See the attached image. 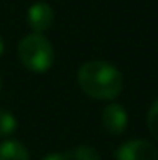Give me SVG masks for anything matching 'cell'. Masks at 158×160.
Listing matches in <instances>:
<instances>
[{
    "instance_id": "1",
    "label": "cell",
    "mask_w": 158,
    "mask_h": 160,
    "mask_svg": "<svg viewBox=\"0 0 158 160\" xmlns=\"http://www.w3.org/2000/svg\"><path fill=\"white\" fill-rule=\"evenodd\" d=\"M77 80L80 89L97 101H112L122 92L124 77L112 63L102 60L85 62L78 68Z\"/></svg>"
},
{
    "instance_id": "2",
    "label": "cell",
    "mask_w": 158,
    "mask_h": 160,
    "mask_svg": "<svg viewBox=\"0 0 158 160\" xmlns=\"http://www.w3.org/2000/svg\"><path fill=\"white\" fill-rule=\"evenodd\" d=\"M17 55L21 63L34 73L48 72L55 62V49H53L51 43L43 34L37 32L22 38L17 46Z\"/></svg>"
},
{
    "instance_id": "3",
    "label": "cell",
    "mask_w": 158,
    "mask_h": 160,
    "mask_svg": "<svg viewBox=\"0 0 158 160\" xmlns=\"http://www.w3.org/2000/svg\"><path fill=\"white\" fill-rule=\"evenodd\" d=\"M116 160H158V150L146 140H127L119 145Z\"/></svg>"
},
{
    "instance_id": "4",
    "label": "cell",
    "mask_w": 158,
    "mask_h": 160,
    "mask_svg": "<svg viewBox=\"0 0 158 160\" xmlns=\"http://www.w3.org/2000/svg\"><path fill=\"white\" fill-rule=\"evenodd\" d=\"M27 24L32 29V32L43 34L53 26L55 22V12H53L51 5L46 2H36L27 9Z\"/></svg>"
},
{
    "instance_id": "5",
    "label": "cell",
    "mask_w": 158,
    "mask_h": 160,
    "mask_svg": "<svg viewBox=\"0 0 158 160\" xmlns=\"http://www.w3.org/2000/svg\"><path fill=\"white\" fill-rule=\"evenodd\" d=\"M102 124L111 135H121L127 128V112L121 104H107L102 111Z\"/></svg>"
},
{
    "instance_id": "6",
    "label": "cell",
    "mask_w": 158,
    "mask_h": 160,
    "mask_svg": "<svg viewBox=\"0 0 158 160\" xmlns=\"http://www.w3.org/2000/svg\"><path fill=\"white\" fill-rule=\"evenodd\" d=\"M0 160H29V152L17 140H5L0 143Z\"/></svg>"
},
{
    "instance_id": "7",
    "label": "cell",
    "mask_w": 158,
    "mask_h": 160,
    "mask_svg": "<svg viewBox=\"0 0 158 160\" xmlns=\"http://www.w3.org/2000/svg\"><path fill=\"white\" fill-rule=\"evenodd\" d=\"M70 160H102L100 153L90 145H78L68 153Z\"/></svg>"
},
{
    "instance_id": "8",
    "label": "cell",
    "mask_w": 158,
    "mask_h": 160,
    "mask_svg": "<svg viewBox=\"0 0 158 160\" xmlns=\"http://www.w3.org/2000/svg\"><path fill=\"white\" fill-rule=\"evenodd\" d=\"M17 129V119L10 111L0 109V136L7 138Z\"/></svg>"
},
{
    "instance_id": "9",
    "label": "cell",
    "mask_w": 158,
    "mask_h": 160,
    "mask_svg": "<svg viewBox=\"0 0 158 160\" xmlns=\"http://www.w3.org/2000/svg\"><path fill=\"white\" fill-rule=\"evenodd\" d=\"M146 123H148V129L153 135V138L158 142V99L151 104L148 111V116H146Z\"/></svg>"
},
{
    "instance_id": "10",
    "label": "cell",
    "mask_w": 158,
    "mask_h": 160,
    "mask_svg": "<svg viewBox=\"0 0 158 160\" xmlns=\"http://www.w3.org/2000/svg\"><path fill=\"white\" fill-rule=\"evenodd\" d=\"M43 160H70V158H68V155H65V153H50Z\"/></svg>"
},
{
    "instance_id": "11",
    "label": "cell",
    "mask_w": 158,
    "mask_h": 160,
    "mask_svg": "<svg viewBox=\"0 0 158 160\" xmlns=\"http://www.w3.org/2000/svg\"><path fill=\"white\" fill-rule=\"evenodd\" d=\"M3 51H5V43H3V38L0 36V56L3 55Z\"/></svg>"
}]
</instances>
